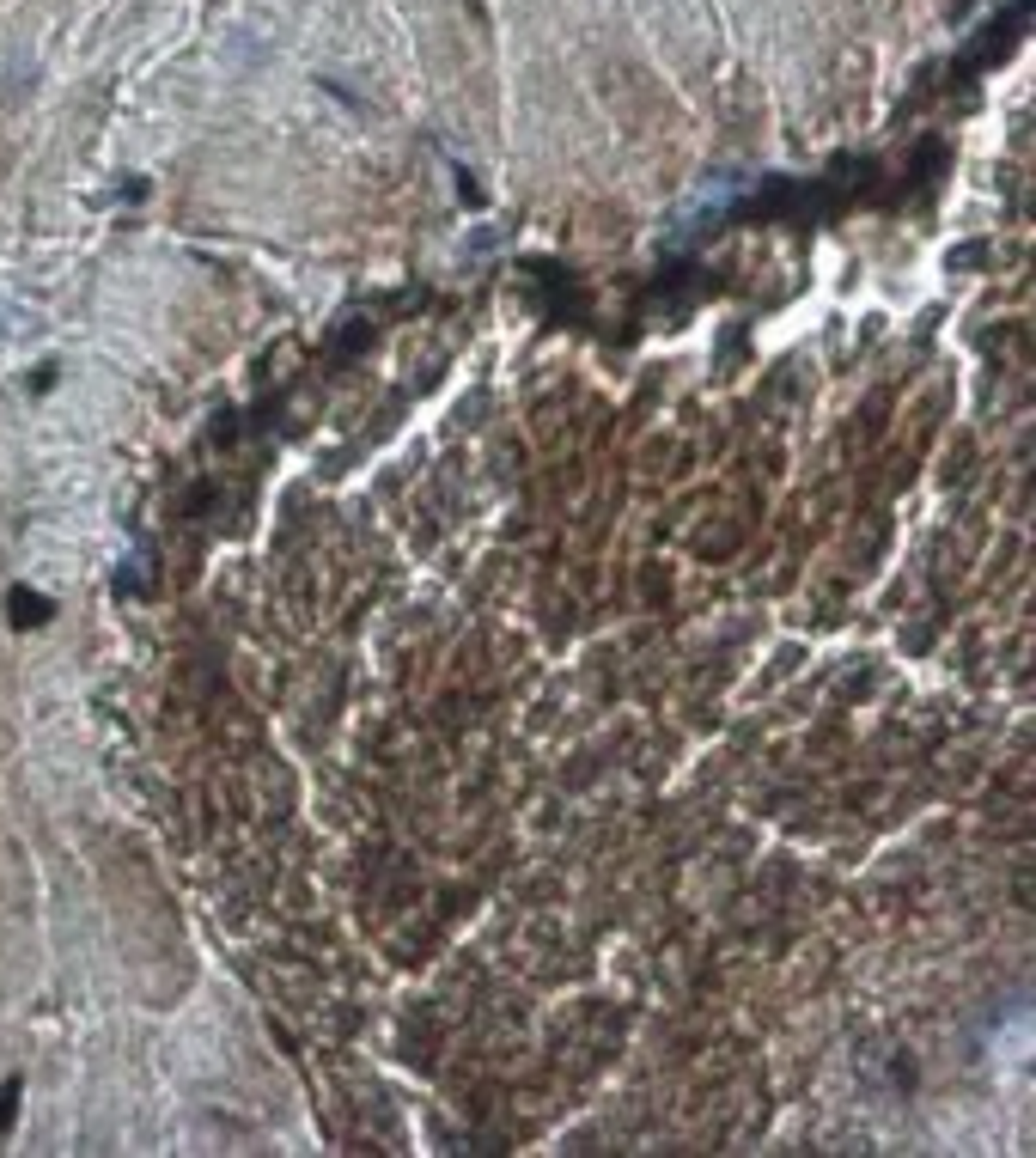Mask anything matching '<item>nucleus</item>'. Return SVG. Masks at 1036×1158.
I'll use <instances>...</instances> for the list:
<instances>
[{"instance_id": "2", "label": "nucleus", "mask_w": 1036, "mask_h": 1158, "mask_svg": "<svg viewBox=\"0 0 1036 1158\" xmlns=\"http://www.w3.org/2000/svg\"><path fill=\"white\" fill-rule=\"evenodd\" d=\"M1018 25H1024V6H1012L1000 25H988V37L975 43V62H1000L1006 49H1012V37H1018Z\"/></svg>"}, {"instance_id": "3", "label": "nucleus", "mask_w": 1036, "mask_h": 1158, "mask_svg": "<svg viewBox=\"0 0 1036 1158\" xmlns=\"http://www.w3.org/2000/svg\"><path fill=\"white\" fill-rule=\"evenodd\" d=\"M19 1097H25V1073H13V1079L0 1086V1140H6L13 1122H19Z\"/></svg>"}, {"instance_id": "1", "label": "nucleus", "mask_w": 1036, "mask_h": 1158, "mask_svg": "<svg viewBox=\"0 0 1036 1158\" xmlns=\"http://www.w3.org/2000/svg\"><path fill=\"white\" fill-rule=\"evenodd\" d=\"M49 616H55V604H49L43 592H31V585H13V592H6V622H13V628H43Z\"/></svg>"}]
</instances>
